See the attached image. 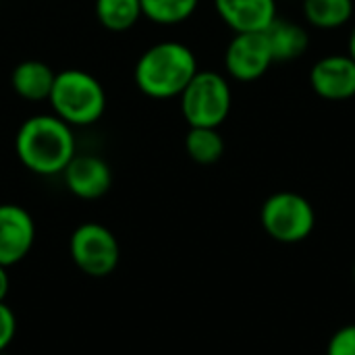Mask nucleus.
<instances>
[{
    "instance_id": "nucleus-1",
    "label": "nucleus",
    "mask_w": 355,
    "mask_h": 355,
    "mask_svg": "<svg viewBox=\"0 0 355 355\" xmlns=\"http://www.w3.org/2000/svg\"><path fill=\"white\" fill-rule=\"evenodd\" d=\"M15 154L29 173L56 177L77 154V137L73 127L52 112L31 114L17 129Z\"/></svg>"
},
{
    "instance_id": "nucleus-2",
    "label": "nucleus",
    "mask_w": 355,
    "mask_h": 355,
    "mask_svg": "<svg viewBox=\"0 0 355 355\" xmlns=\"http://www.w3.org/2000/svg\"><path fill=\"white\" fill-rule=\"evenodd\" d=\"M198 71V58L187 44L164 40L141 52L133 67V81L152 100H173L181 96Z\"/></svg>"
},
{
    "instance_id": "nucleus-3",
    "label": "nucleus",
    "mask_w": 355,
    "mask_h": 355,
    "mask_svg": "<svg viewBox=\"0 0 355 355\" xmlns=\"http://www.w3.org/2000/svg\"><path fill=\"white\" fill-rule=\"evenodd\" d=\"M50 108L67 125L92 127L106 112V92L98 77L83 69H64L54 77L50 92Z\"/></svg>"
},
{
    "instance_id": "nucleus-4",
    "label": "nucleus",
    "mask_w": 355,
    "mask_h": 355,
    "mask_svg": "<svg viewBox=\"0 0 355 355\" xmlns=\"http://www.w3.org/2000/svg\"><path fill=\"white\" fill-rule=\"evenodd\" d=\"M179 106L189 127L218 129L233 106L231 83L223 73L198 71L179 96Z\"/></svg>"
},
{
    "instance_id": "nucleus-5",
    "label": "nucleus",
    "mask_w": 355,
    "mask_h": 355,
    "mask_svg": "<svg viewBox=\"0 0 355 355\" xmlns=\"http://www.w3.org/2000/svg\"><path fill=\"white\" fill-rule=\"evenodd\" d=\"M264 233L285 245L306 241L316 227V212L308 198L295 191H277L260 208Z\"/></svg>"
},
{
    "instance_id": "nucleus-6",
    "label": "nucleus",
    "mask_w": 355,
    "mask_h": 355,
    "mask_svg": "<svg viewBox=\"0 0 355 355\" xmlns=\"http://www.w3.org/2000/svg\"><path fill=\"white\" fill-rule=\"evenodd\" d=\"M69 254L73 264L92 279L112 275L121 262V245L116 235L100 223L79 225L71 233Z\"/></svg>"
},
{
    "instance_id": "nucleus-7",
    "label": "nucleus",
    "mask_w": 355,
    "mask_h": 355,
    "mask_svg": "<svg viewBox=\"0 0 355 355\" xmlns=\"http://www.w3.org/2000/svg\"><path fill=\"white\" fill-rule=\"evenodd\" d=\"M275 64L264 31L235 33L225 50V71L239 83L258 81Z\"/></svg>"
},
{
    "instance_id": "nucleus-8",
    "label": "nucleus",
    "mask_w": 355,
    "mask_h": 355,
    "mask_svg": "<svg viewBox=\"0 0 355 355\" xmlns=\"http://www.w3.org/2000/svg\"><path fill=\"white\" fill-rule=\"evenodd\" d=\"M33 243V216L19 204H0V266L10 268L25 260Z\"/></svg>"
},
{
    "instance_id": "nucleus-9",
    "label": "nucleus",
    "mask_w": 355,
    "mask_h": 355,
    "mask_svg": "<svg viewBox=\"0 0 355 355\" xmlns=\"http://www.w3.org/2000/svg\"><path fill=\"white\" fill-rule=\"evenodd\" d=\"M60 177L64 187L83 202L100 200L112 187L110 164L98 154H75Z\"/></svg>"
},
{
    "instance_id": "nucleus-10",
    "label": "nucleus",
    "mask_w": 355,
    "mask_h": 355,
    "mask_svg": "<svg viewBox=\"0 0 355 355\" xmlns=\"http://www.w3.org/2000/svg\"><path fill=\"white\" fill-rule=\"evenodd\" d=\"M310 85L322 100H352L355 98V60L347 52L318 58L310 69Z\"/></svg>"
},
{
    "instance_id": "nucleus-11",
    "label": "nucleus",
    "mask_w": 355,
    "mask_h": 355,
    "mask_svg": "<svg viewBox=\"0 0 355 355\" xmlns=\"http://www.w3.org/2000/svg\"><path fill=\"white\" fill-rule=\"evenodd\" d=\"M220 21L235 33L266 31L277 15V0H214Z\"/></svg>"
},
{
    "instance_id": "nucleus-12",
    "label": "nucleus",
    "mask_w": 355,
    "mask_h": 355,
    "mask_svg": "<svg viewBox=\"0 0 355 355\" xmlns=\"http://www.w3.org/2000/svg\"><path fill=\"white\" fill-rule=\"evenodd\" d=\"M54 77H56V73L52 71V67L48 62L29 58V60H21L12 69L10 87L21 100L37 104V102H46L50 98Z\"/></svg>"
},
{
    "instance_id": "nucleus-13",
    "label": "nucleus",
    "mask_w": 355,
    "mask_h": 355,
    "mask_svg": "<svg viewBox=\"0 0 355 355\" xmlns=\"http://www.w3.org/2000/svg\"><path fill=\"white\" fill-rule=\"evenodd\" d=\"M264 33L275 62L295 60L304 56L310 46V33L306 31V27L289 19L277 17Z\"/></svg>"
},
{
    "instance_id": "nucleus-14",
    "label": "nucleus",
    "mask_w": 355,
    "mask_h": 355,
    "mask_svg": "<svg viewBox=\"0 0 355 355\" xmlns=\"http://www.w3.org/2000/svg\"><path fill=\"white\" fill-rule=\"evenodd\" d=\"M304 19L316 29H339L354 19V0H304Z\"/></svg>"
},
{
    "instance_id": "nucleus-15",
    "label": "nucleus",
    "mask_w": 355,
    "mask_h": 355,
    "mask_svg": "<svg viewBox=\"0 0 355 355\" xmlns=\"http://www.w3.org/2000/svg\"><path fill=\"white\" fill-rule=\"evenodd\" d=\"M94 15L98 23L112 33L133 29L144 17L139 0H94Z\"/></svg>"
},
{
    "instance_id": "nucleus-16",
    "label": "nucleus",
    "mask_w": 355,
    "mask_h": 355,
    "mask_svg": "<svg viewBox=\"0 0 355 355\" xmlns=\"http://www.w3.org/2000/svg\"><path fill=\"white\" fill-rule=\"evenodd\" d=\"M183 144H185L187 156L196 164H200V166L216 164L223 158V154H225V139L218 133V129H210V127H189Z\"/></svg>"
},
{
    "instance_id": "nucleus-17",
    "label": "nucleus",
    "mask_w": 355,
    "mask_h": 355,
    "mask_svg": "<svg viewBox=\"0 0 355 355\" xmlns=\"http://www.w3.org/2000/svg\"><path fill=\"white\" fill-rule=\"evenodd\" d=\"M141 12L156 25H179L185 23L198 10L200 0H139Z\"/></svg>"
},
{
    "instance_id": "nucleus-18",
    "label": "nucleus",
    "mask_w": 355,
    "mask_h": 355,
    "mask_svg": "<svg viewBox=\"0 0 355 355\" xmlns=\"http://www.w3.org/2000/svg\"><path fill=\"white\" fill-rule=\"evenodd\" d=\"M327 355H355V324H345L333 333L327 345Z\"/></svg>"
},
{
    "instance_id": "nucleus-19",
    "label": "nucleus",
    "mask_w": 355,
    "mask_h": 355,
    "mask_svg": "<svg viewBox=\"0 0 355 355\" xmlns=\"http://www.w3.org/2000/svg\"><path fill=\"white\" fill-rule=\"evenodd\" d=\"M15 335H17L15 312L6 306V302H0V354H4L10 347Z\"/></svg>"
},
{
    "instance_id": "nucleus-20",
    "label": "nucleus",
    "mask_w": 355,
    "mask_h": 355,
    "mask_svg": "<svg viewBox=\"0 0 355 355\" xmlns=\"http://www.w3.org/2000/svg\"><path fill=\"white\" fill-rule=\"evenodd\" d=\"M6 270H8V268L0 266V302L6 300L8 289H10V279H8V272H6Z\"/></svg>"
},
{
    "instance_id": "nucleus-21",
    "label": "nucleus",
    "mask_w": 355,
    "mask_h": 355,
    "mask_svg": "<svg viewBox=\"0 0 355 355\" xmlns=\"http://www.w3.org/2000/svg\"><path fill=\"white\" fill-rule=\"evenodd\" d=\"M347 54L355 60V23L352 31H349V37H347Z\"/></svg>"
},
{
    "instance_id": "nucleus-22",
    "label": "nucleus",
    "mask_w": 355,
    "mask_h": 355,
    "mask_svg": "<svg viewBox=\"0 0 355 355\" xmlns=\"http://www.w3.org/2000/svg\"><path fill=\"white\" fill-rule=\"evenodd\" d=\"M354 283H355V264H354Z\"/></svg>"
},
{
    "instance_id": "nucleus-23",
    "label": "nucleus",
    "mask_w": 355,
    "mask_h": 355,
    "mask_svg": "<svg viewBox=\"0 0 355 355\" xmlns=\"http://www.w3.org/2000/svg\"><path fill=\"white\" fill-rule=\"evenodd\" d=\"M0 355H6V352H4V354H0Z\"/></svg>"
}]
</instances>
